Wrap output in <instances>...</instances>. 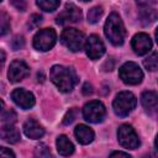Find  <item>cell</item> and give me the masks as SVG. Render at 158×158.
Instances as JSON below:
<instances>
[{
	"label": "cell",
	"mask_w": 158,
	"mask_h": 158,
	"mask_svg": "<svg viewBox=\"0 0 158 158\" xmlns=\"http://www.w3.org/2000/svg\"><path fill=\"white\" fill-rule=\"evenodd\" d=\"M49 77L53 84L63 93L72 91L74 85L78 81L77 74L73 70V68H67L63 65H53L51 69Z\"/></svg>",
	"instance_id": "cell-1"
},
{
	"label": "cell",
	"mask_w": 158,
	"mask_h": 158,
	"mask_svg": "<svg viewBox=\"0 0 158 158\" xmlns=\"http://www.w3.org/2000/svg\"><path fill=\"white\" fill-rule=\"evenodd\" d=\"M104 32H105V36L109 38V41L114 46H121L123 43L126 31H125V26L122 23L121 17L116 12L110 14V16L107 17L104 26Z\"/></svg>",
	"instance_id": "cell-2"
},
{
	"label": "cell",
	"mask_w": 158,
	"mask_h": 158,
	"mask_svg": "<svg viewBox=\"0 0 158 158\" xmlns=\"http://www.w3.org/2000/svg\"><path fill=\"white\" fill-rule=\"evenodd\" d=\"M136 104H137V100L132 93L121 91L116 95V98L112 102V107L117 116L125 117L136 107Z\"/></svg>",
	"instance_id": "cell-3"
},
{
	"label": "cell",
	"mask_w": 158,
	"mask_h": 158,
	"mask_svg": "<svg viewBox=\"0 0 158 158\" xmlns=\"http://www.w3.org/2000/svg\"><path fill=\"white\" fill-rule=\"evenodd\" d=\"M118 75L123 83L130 85L139 84L143 79V72L139 68V65L136 64L135 62H126L118 69Z\"/></svg>",
	"instance_id": "cell-4"
},
{
	"label": "cell",
	"mask_w": 158,
	"mask_h": 158,
	"mask_svg": "<svg viewBox=\"0 0 158 158\" xmlns=\"http://www.w3.org/2000/svg\"><path fill=\"white\" fill-rule=\"evenodd\" d=\"M60 41L72 52H78V51L83 49L85 38H84L83 32H80L79 30H77V28H65L62 32Z\"/></svg>",
	"instance_id": "cell-5"
},
{
	"label": "cell",
	"mask_w": 158,
	"mask_h": 158,
	"mask_svg": "<svg viewBox=\"0 0 158 158\" xmlns=\"http://www.w3.org/2000/svg\"><path fill=\"white\" fill-rule=\"evenodd\" d=\"M106 109L101 101L93 100L88 104H85L83 109V116L88 122L91 123H99L105 118Z\"/></svg>",
	"instance_id": "cell-6"
},
{
	"label": "cell",
	"mask_w": 158,
	"mask_h": 158,
	"mask_svg": "<svg viewBox=\"0 0 158 158\" xmlns=\"http://www.w3.org/2000/svg\"><path fill=\"white\" fill-rule=\"evenodd\" d=\"M57 40V33L53 28H43L40 30L33 37V47L38 51H48L51 49Z\"/></svg>",
	"instance_id": "cell-7"
},
{
	"label": "cell",
	"mask_w": 158,
	"mask_h": 158,
	"mask_svg": "<svg viewBox=\"0 0 158 158\" xmlns=\"http://www.w3.org/2000/svg\"><path fill=\"white\" fill-rule=\"evenodd\" d=\"M117 137L118 142L122 147L128 148V149H135L139 146V139L135 130L130 125H122L118 127L117 131Z\"/></svg>",
	"instance_id": "cell-8"
},
{
	"label": "cell",
	"mask_w": 158,
	"mask_h": 158,
	"mask_svg": "<svg viewBox=\"0 0 158 158\" xmlns=\"http://www.w3.org/2000/svg\"><path fill=\"white\" fill-rule=\"evenodd\" d=\"M81 19V10L77 7L74 4H65L64 10L57 16L56 22L58 25H67V23H73L78 22Z\"/></svg>",
	"instance_id": "cell-9"
},
{
	"label": "cell",
	"mask_w": 158,
	"mask_h": 158,
	"mask_svg": "<svg viewBox=\"0 0 158 158\" xmlns=\"http://www.w3.org/2000/svg\"><path fill=\"white\" fill-rule=\"evenodd\" d=\"M85 49H86L88 57L93 60L101 58L102 54L105 53V46L100 40V37L96 35L89 36V38L85 42Z\"/></svg>",
	"instance_id": "cell-10"
},
{
	"label": "cell",
	"mask_w": 158,
	"mask_h": 158,
	"mask_svg": "<svg viewBox=\"0 0 158 158\" xmlns=\"http://www.w3.org/2000/svg\"><path fill=\"white\" fill-rule=\"evenodd\" d=\"M28 73H30V68L23 60H14L10 64L7 77H9L10 81L17 83V81L22 80L23 78H26L28 75Z\"/></svg>",
	"instance_id": "cell-11"
},
{
	"label": "cell",
	"mask_w": 158,
	"mask_h": 158,
	"mask_svg": "<svg viewBox=\"0 0 158 158\" xmlns=\"http://www.w3.org/2000/svg\"><path fill=\"white\" fill-rule=\"evenodd\" d=\"M132 49L135 51L136 54L138 56H143L146 53H148V51L152 48V40L149 38V36L147 33H137L133 36L132 38Z\"/></svg>",
	"instance_id": "cell-12"
},
{
	"label": "cell",
	"mask_w": 158,
	"mask_h": 158,
	"mask_svg": "<svg viewBox=\"0 0 158 158\" xmlns=\"http://www.w3.org/2000/svg\"><path fill=\"white\" fill-rule=\"evenodd\" d=\"M11 99L21 109H31L35 105V96L25 89H15L11 93Z\"/></svg>",
	"instance_id": "cell-13"
},
{
	"label": "cell",
	"mask_w": 158,
	"mask_h": 158,
	"mask_svg": "<svg viewBox=\"0 0 158 158\" xmlns=\"http://www.w3.org/2000/svg\"><path fill=\"white\" fill-rule=\"evenodd\" d=\"M23 132L28 138L32 139H38L44 135V128L33 118L26 120L23 123Z\"/></svg>",
	"instance_id": "cell-14"
},
{
	"label": "cell",
	"mask_w": 158,
	"mask_h": 158,
	"mask_svg": "<svg viewBox=\"0 0 158 158\" xmlns=\"http://www.w3.org/2000/svg\"><path fill=\"white\" fill-rule=\"evenodd\" d=\"M74 135L77 141L81 144H89L94 139V131L85 125H78L74 130Z\"/></svg>",
	"instance_id": "cell-15"
},
{
	"label": "cell",
	"mask_w": 158,
	"mask_h": 158,
	"mask_svg": "<svg viewBox=\"0 0 158 158\" xmlns=\"http://www.w3.org/2000/svg\"><path fill=\"white\" fill-rule=\"evenodd\" d=\"M56 144H57V151L60 156L63 157H69L73 152H74V146L73 143L69 141V138L64 135H60L58 136L57 141H56Z\"/></svg>",
	"instance_id": "cell-16"
},
{
	"label": "cell",
	"mask_w": 158,
	"mask_h": 158,
	"mask_svg": "<svg viewBox=\"0 0 158 158\" xmlns=\"http://www.w3.org/2000/svg\"><path fill=\"white\" fill-rule=\"evenodd\" d=\"M1 138L9 143H16L20 139V132L12 125H2Z\"/></svg>",
	"instance_id": "cell-17"
},
{
	"label": "cell",
	"mask_w": 158,
	"mask_h": 158,
	"mask_svg": "<svg viewBox=\"0 0 158 158\" xmlns=\"http://www.w3.org/2000/svg\"><path fill=\"white\" fill-rule=\"evenodd\" d=\"M141 102L144 109L153 110L158 105V94L156 91H144L141 95Z\"/></svg>",
	"instance_id": "cell-18"
},
{
	"label": "cell",
	"mask_w": 158,
	"mask_h": 158,
	"mask_svg": "<svg viewBox=\"0 0 158 158\" xmlns=\"http://www.w3.org/2000/svg\"><path fill=\"white\" fill-rule=\"evenodd\" d=\"M157 17H158V14L152 7H143L139 10V19H141L142 25H144V26L154 22L157 20Z\"/></svg>",
	"instance_id": "cell-19"
},
{
	"label": "cell",
	"mask_w": 158,
	"mask_h": 158,
	"mask_svg": "<svg viewBox=\"0 0 158 158\" xmlns=\"http://www.w3.org/2000/svg\"><path fill=\"white\" fill-rule=\"evenodd\" d=\"M36 4L43 11H49V12L54 11L59 6V1L57 0H38Z\"/></svg>",
	"instance_id": "cell-20"
},
{
	"label": "cell",
	"mask_w": 158,
	"mask_h": 158,
	"mask_svg": "<svg viewBox=\"0 0 158 158\" xmlns=\"http://www.w3.org/2000/svg\"><path fill=\"white\" fill-rule=\"evenodd\" d=\"M143 64H144L146 69H148V70H151V72L158 70V52L152 53L149 57H147V58L143 60Z\"/></svg>",
	"instance_id": "cell-21"
},
{
	"label": "cell",
	"mask_w": 158,
	"mask_h": 158,
	"mask_svg": "<svg viewBox=\"0 0 158 158\" xmlns=\"http://www.w3.org/2000/svg\"><path fill=\"white\" fill-rule=\"evenodd\" d=\"M35 158H53V156L44 143H40L35 148Z\"/></svg>",
	"instance_id": "cell-22"
},
{
	"label": "cell",
	"mask_w": 158,
	"mask_h": 158,
	"mask_svg": "<svg viewBox=\"0 0 158 158\" xmlns=\"http://www.w3.org/2000/svg\"><path fill=\"white\" fill-rule=\"evenodd\" d=\"M102 16V7L101 6H95L89 10L88 12V22L90 23H96L100 17Z\"/></svg>",
	"instance_id": "cell-23"
},
{
	"label": "cell",
	"mask_w": 158,
	"mask_h": 158,
	"mask_svg": "<svg viewBox=\"0 0 158 158\" xmlns=\"http://www.w3.org/2000/svg\"><path fill=\"white\" fill-rule=\"evenodd\" d=\"M1 121H2V125H12L16 121V114L12 110H5V109H2Z\"/></svg>",
	"instance_id": "cell-24"
},
{
	"label": "cell",
	"mask_w": 158,
	"mask_h": 158,
	"mask_svg": "<svg viewBox=\"0 0 158 158\" xmlns=\"http://www.w3.org/2000/svg\"><path fill=\"white\" fill-rule=\"evenodd\" d=\"M0 23H1V31H0V33L4 36L10 30V21H9L7 15L4 11H1V14H0Z\"/></svg>",
	"instance_id": "cell-25"
},
{
	"label": "cell",
	"mask_w": 158,
	"mask_h": 158,
	"mask_svg": "<svg viewBox=\"0 0 158 158\" xmlns=\"http://www.w3.org/2000/svg\"><path fill=\"white\" fill-rule=\"evenodd\" d=\"M75 115H77V110H75V109H70V110L67 112V115L64 116L63 123H64V125H69V123H72V122L75 120Z\"/></svg>",
	"instance_id": "cell-26"
},
{
	"label": "cell",
	"mask_w": 158,
	"mask_h": 158,
	"mask_svg": "<svg viewBox=\"0 0 158 158\" xmlns=\"http://www.w3.org/2000/svg\"><path fill=\"white\" fill-rule=\"evenodd\" d=\"M42 21V16L37 15V14H33L31 17H30V21H28V27L30 28H33V27H37Z\"/></svg>",
	"instance_id": "cell-27"
},
{
	"label": "cell",
	"mask_w": 158,
	"mask_h": 158,
	"mask_svg": "<svg viewBox=\"0 0 158 158\" xmlns=\"http://www.w3.org/2000/svg\"><path fill=\"white\" fill-rule=\"evenodd\" d=\"M23 44H25V41H23L22 36H16L12 41V48L14 49H20L23 47Z\"/></svg>",
	"instance_id": "cell-28"
},
{
	"label": "cell",
	"mask_w": 158,
	"mask_h": 158,
	"mask_svg": "<svg viewBox=\"0 0 158 158\" xmlns=\"http://www.w3.org/2000/svg\"><path fill=\"white\" fill-rule=\"evenodd\" d=\"M0 158H15L12 151H10L6 147H1L0 148Z\"/></svg>",
	"instance_id": "cell-29"
},
{
	"label": "cell",
	"mask_w": 158,
	"mask_h": 158,
	"mask_svg": "<svg viewBox=\"0 0 158 158\" xmlns=\"http://www.w3.org/2000/svg\"><path fill=\"white\" fill-rule=\"evenodd\" d=\"M109 158H132V157L125 152H114V153H111V156Z\"/></svg>",
	"instance_id": "cell-30"
},
{
	"label": "cell",
	"mask_w": 158,
	"mask_h": 158,
	"mask_svg": "<svg viewBox=\"0 0 158 158\" xmlns=\"http://www.w3.org/2000/svg\"><path fill=\"white\" fill-rule=\"evenodd\" d=\"M12 5L14 6H16L17 7V10H21V11H23L25 9H26V2L25 1H12Z\"/></svg>",
	"instance_id": "cell-31"
},
{
	"label": "cell",
	"mask_w": 158,
	"mask_h": 158,
	"mask_svg": "<svg viewBox=\"0 0 158 158\" xmlns=\"http://www.w3.org/2000/svg\"><path fill=\"white\" fill-rule=\"evenodd\" d=\"M83 93H84L85 95L93 93V90H91V85H90L89 83H85V84H84V86H83Z\"/></svg>",
	"instance_id": "cell-32"
},
{
	"label": "cell",
	"mask_w": 158,
	"mask_h": 158,
	"mask_svg": "<svg viewBox=\"0 0 158 158\" xmlns=\"http://www.w3.org/2000/svg\"><path fill=\"white\" fill-rule=\"evenodd\" d=\"M153 110H154V116H156V117H158V105H157Z\"/></svg>",
	"instance_id": "cell-33"
},
{
	"label": "cell",
	"mask_w": 158,
	"mask_h": 158,
	"mask_svg": "<svg viewBox=\"0 0 158 158\" xmlns=\"http://www.w3.org/2000/svg\"><path fill=\"white\" fill-rule=\"evenodd\" d=\"M156 40H157V43H158V28L156 30Z\"/></svg>",
	"instance_id": "cell-34"
},
{
	"label": "cell",
	"mask_w": 158,
	"mask_h": 158,
	"mask_svg": "<svg viewBox=\"0 0 158 158\" xmlns=\"http://www.w3.org/2000/svg\"><path fill=\"white\" fill-rule=\"evenodd\" d=\"M156 148L158 149V136H157V138H156Z\"/></svg>",
	"instance_id": "cell-35"
}]
</instances>
